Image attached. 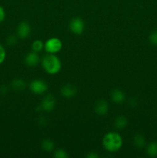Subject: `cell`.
Masks as SVG:
<instances>
[{
  "instance_id": "ac0fdd59",
  "label": "cell",
  "mask_w": 157,
  "mask_h": 158,
  "mask_svg": "<svg viewBox=\"0 0 157 158\" xmlns=\"http://www.w3.org/2000/svg\"><path fill=\"white\" fill-rule=\"evenodd\" d=\"M54 157L55 158H67L69 157V155H68L67 152L65 150L58 149L57 151H55Z\"/></svg>"
},
{
  "instance_id": "2e32d148",
  "label": "cell",
  "mask_w": 157,
  "mask_h": 158,
  "mask_svg": "<svg viewBox=\"0 0 157 158\" xmlns=\"http://www.w3.org/2000/svg\"><path fill=\"white\" fill-rule=\"evenodd\" d=\"M41 146L44 151H47V152H50L54 149L55 144H54V142L52 140H49V139H45L42 142Z\"/></svg>"
},
{
  "instance_id": "ffe728a7",
  "label": "cell",
  "mask_w": 157,
  "mask_h": 158,
  "mask_svg": "<svg viewBox=\"0 0 157 158\" xmlns=\"http://www.w3.org/2000/svg\"><path fill=\"white\" fill-rule=\"evenodd\" d=\"M17 43V38L15 35H9L7 38V44L9 46H14Z\"/></svg>"
},
{
  "instance_id": "9c48e42d",
  "label": "cell",
  "mask_w": 157,
  "mask_h": 158,
  "mask_svg": "<svg viewBox=\"0 0 157 158\" xmlns=\"http://www.w3.org/2000/svg\"><path fill=\"white\" fill-rule=\"evenodd\" d=\"M77 93V88L71 83H68L63 86L61 89V94L65 98H71L74 97Z\"/></svg>"
},
{
  "instance_id": "5b68a950",
  "label": "cell",
  "mask_w": 157,
  "mask_h": 158,
  "mask_svg": "<svg viewBox=\"0 0 157 158\" xmlns=\"http://www.w3.org/2000/svg\"><path fill=\"white\" fill-rule=\"evenodd\" d=\"M31 91L35 94H42L45 93L47 89V84L45 81L42 80H34L30 83Z\"/></svg>"
},
{
  "instance_id": "277c9868",
  "label": "cell",
  "mask_w": 157,
  "mask_h": 158,
  "mask_svg": "<svg viewBox=\"0 0 157 158\" xmlns=\"http://www.w3.org/2000/svg\"><path fill=\"white\" fill-rule=\"evenodd\" d=\"M84 22L80 18H74L69 23V29L75 35H81L84 31Z\"/></svg>"
},
{
  "instance_id": "3957f363",
  "label": "cell",
  "mask_w": 157,
  "mask_h": 158,
  "mask_svg": "<svg viewBox=\"0 0 157 158\" xmlns=\"http://www.w3.org/2000/svg\"><path fill=\"white\" fill-rule=\"evenodd\" d=\"M62 47V41L58 38L52 37L49 39L45 43V49L49 53H55L58 51L61 50Z\"/></svg>"
},
{
  "instance_id": "8992f818",
  "label": "cell",
  "mask_w": 157,
  "mask_h": 158,
  "mask_svg": "<svg viewBox=\"0 0 157 158\" xmlns=\"http://www.w3.org/2000/svg\"><path fill=\"white\" fill-rule=\"evenodd\" d=\"M55 106V99L51 94L46 96L42 100L41 103V108L45 111L47 112H50V111L53 110Z\"/></svg>"
},
{
  "instance_id": "603a6c76",
  "label": "cell",
  "mask_w": 157,
  "mask_h": 158,
  "mask_svg": "<svg viewBox=\"0 0 157 158\" xmlns=\"http://www.w3.org/2000/svg\"><path fill=\"white\" fill-rule=\"evenodd\" d=\"M88 158H97L99 157V155L97 154H95V152H90L87 155Z\"/></svg>"
},
{
  "instance_id": "e0dca14e",
  "label": "cell",
  "mask_w": 157,
  "mask_h": 158,
  "mask_svg": "<svg viewBox=\"0 0 157 158\" xmlns=\"http://www.w3.org/2000/svg\"><path fill=\"white\" fill-rule=\"evenodd\" d=\"M32 50L35 51V52H40V51L43 48V43L41 40H35V41L32 43Z\"/></svg>"
},
{
  "instance_id": "7402d4cb",
  "label": "cell",
  "mask_w": 157,
  "mask_h": 158,
  "mask_svg": "<svg viewBox=\"0 0 157 158\" xmlns=\"http://www.w3.org/2000/svg\"><path fill=\"white\" fill-rule=\"evenodd\" d=\"M5 17H6V12H5L4 9L0 6V23L3 22V20L5 19Z\"/></svg>"
},
{
  "instance_id": "4fadbf2b",
  "label": "cell",
  "mask_w": 157,
  "mask_h": 158,
  "mask_svg": "<svg viewBox=\"0 0 157 158\" xmlns=\"http://www.w3.org/2000/svg\"><path fill=\"white\" fill-rule=\"evenodd\" d=\"M127 123L128 120L126 117H124V116H119V117H117L116 119L115 120V122H114V125L119 130L124 129L126 127V125H127Z\"/></svg>"
},
{
  "instance_id": "8fae6325",
  "label": "cell",
  "mask_w": 157,
  "mask_h": 158,
  "mask_svg": "<svg viewBox=\"0 0 157 158\" xmlns=\"http://www.w3.org/2000/svg\"><path fill=\"white\" fill-rule=\"evenodd\" d=\"M111 96H112V101L115 103H118V104L123 103L125 101V99H126L124 93L119 89H113L112 94H111Z\"/></svg>"
},
{
  "instance_id": "7c38bea8",
  "label": "cell",
  "mask_w": 157,
  "mask_h": 158,
  "mask_svg": "<svg viewBox=\"0 0 157 158\" xmlns=\"http://www.w3.org/2000/svg\"><path fill=\"white\" fill-rule=\"evenodd\" d=\"M12 87L15 91H22L26 89V83L22 79H14L12 82Z\"/></svg>"
},
{
  "instance_id": "7a4b0ae2",
  "label": "cell",
  "mask_w": 157,
  "mask_h": 158,
  "mask_svg": "<svg viewBox=\"0 0 157 158\" xmlns=\"http://www.w3.org/2000/svg\"><path fill=\"white\" fill-rule=\"evenodd\" d=\"M42 67L46 73L49 74H56L60 71L62 63L58 57L54 54L50 53L43 57L42 61Z\"/></svg>"
},
{
  "instance_id": "d6986e66",
  "label": "cell",
  "mask_w": 157,
  "mask_h": 158,
  "mask_svg": "<svg viewBox=\"0 0 157 158\" xmlns=\"http://www.w3.org/2000/svg\"><path fill=\"white\" fill-rule=\"evenodd\" d=\"M149 42L153 45H157V29L149 35Z\"/></svg>"
},
{
  "instance_id": "6da1fadb",
  "label": "cell",
  "mask_w": 157,
  "mask_h": 158,
  "mask_svg": "<svg viewBox=\"0 0 157 158\" xmlns=\"http://www.w3.org/2000/svg\"><path fill=\"white\" fill-rule=\"evenodd\" d=\"M103 145L106 151L115 152L121 148L123 145V138L118 133H108L103 137Z\"/></svg>"
},
{
  "instance_id": "ba28073f",
  "label": "cell",
  "mask_w": 157,
  "mask_h": 158,
  "mask_svg": "<svg viewBox=\"0 0 157 158\" xmlns=\"http://www.w3.org/2000/svg\"><path fill=\"white\" fill-rule=\"evenodd\" d=\"M94 110H95V114L99 116H103L107 114L109 111V104L106 100H99L95 102Z\"/></svg>"
},
{
  "instance_id": "44dd1931",
  "label": "cell",
  "mask_w": 157,
  "mask_h": 158,
  "mask_svg": "<svg viewBox=\"0 0 157 158\" xmlns=\"http://www.w3.org/2000/svg\"><path fill=\"white\" fill-rule=\"evenodd\" d=\"M6 50H5L4 47L0 44V64H2V63L4 62L5 59H6Z\"/></svg>"
},
{
  "instance_id": "52a82bcc",
  "label": "cell",
  "mask_w": 157,
  "mask_h": 158,
  "mask_svg": "<svg viewBox=\"0 0 157 158\" xmlns=\"http://www.w3.org/2000/svg\"><path fill=\"white\" fill-rule=\"evenodd\" d=\"M30 26L27 22H22L17 27V35L21 39L27 38L30 34Z\"/></svg>"
},
{
  "instance_id": "5bb4252c",
  "label": "cell",
  "mask_w": 157,
  "mask_h": 158,
  "mask_svg": "<svg viewBox=\"0 0 157 158\" xmlns=\"http://www.w3.org/2000/svg\"><path fill=\"white\" fill-rule=\"evenodd\" d=\"M133 143L138 148H143L146 145V140L142 134H137L134 136Z\"/></svg>"
},
{
  "instance_id": "30bf717a",
  "label": "cell",
  "mask_w": 157,
  "mask_h": 158,
  "mask_svg": "<svg viewBox=\"0 0 157 158\" xmlns=\"http://www.w3.org/2000/svg\"><path fill=\"white\" fill-rule=\"evenodd\" d=\"M25 62H26L27 66H35L39 62V56L36 52L33 51V52H29L26 55V58H25Z\"/></svg>"
},
{
  "instance_id": "9a60e30c",
  "label": "cell",
  "mask_w": 157,
  "mask_h": 158,
  "mask_svg": "<svg viewBox=\"0 0 157 158\" xmlns=\"http://www.w3.org/2000/svg\"><path fill=\"white\" fill-rule=\"evenodd\" d=\"M146 152L149 157H157V142H151L146 148Z\"/></svg>"
}]
</instances>
